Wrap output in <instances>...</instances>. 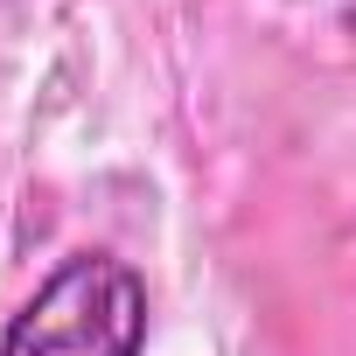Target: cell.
<instances>
[{"label":"cell","mask_w":356,"mask_h":356,"mask_svg":"<svg viewBox=\"0 0 356 356\" xmlns=\"http://www.w3.org/2000/svg\"><path fill=\"white\" fill-rule=\"evenodd\" d=\"M147 280L119 252H70L0 328V356H140Z\"/></svg>","instance_id":"obj_1"}]
</instances>
